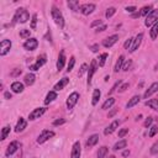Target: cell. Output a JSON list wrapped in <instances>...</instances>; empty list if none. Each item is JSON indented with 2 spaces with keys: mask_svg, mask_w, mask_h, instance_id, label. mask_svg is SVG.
I'll list each match as a JSON object with an SVG mask.
<instances>
[{
  "mask_svg": "<svg viewBox=\"0 0 158 158\" xmlns=\"http://www.w3.org/2000/svg\"><path fill=\"white\" fill-rule=\"evenodd\" d=\"M90 49H91V52L96 53V52L99 51V44H98V43H95V44H91V46H90Z\"/></svg>",
  "mask_w": 158,
  "mask_h": 158,
  "instance_id": "cell-54",
  "label": "cell"
},
{
  "mask_svg": "<svg viewBox=\"0 0 158 158\" xmlns=\"http://www.w3.org/2000/svg\"><path fill=\"white\" fill-rule=\"evenodd\" d=\"M67 5H68V7L72 10V11H74V12H77V11H80V4H79V1L78 0H68L67 1Z\"/></svg>",
  "mask_w": 158,
  "mask_h": 158,
  "instance_id": "cell-21",
  "label": "cell"
},
{
  "mask_svg": "<svg viewBox=\"0 0 158 158\" xmlns=\"http://www.w3.org/2000/svg\"><path fill=\"white\" fill-rule=\"evenodd\" d=\"M149 36H151L152 40H156V38L158 37V22H156V23L151 27V30H149Z\"/></svg>",
  "mask_w": 158,
  "mask_h": 158,
  "instance_id": "cell-31",
  "label": "cell"
},
{
  "mask_svg": "<svg viewBox=\"0 0 158 158\" xmlns=\"http://www.w3.org/2000/svg\"><path fill=\"white\" fill-rule=\"evenodd\" d=\"M64 64H65V54H64V51H60L57 60V70L60 72L64 68Z\"/></svg>",
  "mask_w": 158,
  "mask_h": 158,
  "instance_id": "cell-19",
  "label": "cell"
},
{
  "mask_svg": "<svg viewBox=\"0 0 158 158\" xmlns=\"http://www.w3.org/2000/svg\"><path fill=\"white\" fill-rule=\"evenodd\" d=\"M152 122H153V117H151V116H148L147 118H146V121H144V127H149L151 125H152Z\"/></svg>",
  "mask_w": 158,
  "mask_h": 158,
  "instance_id": "cell-50",
  "label": "cell"
},
{
  "mask_svg": "<svg viewBox=\"0 0 158 158\" xmlns=\"http://www.w3.org/2000/svg\"><path fill=\"white\" fill-rule=\"evenodd\" d=\"M109 158H116V157H115V156H110Z\"/></svg>",
  "mask_w": 158,
  "mask_h": 158,
  "instance_id": "cell-61",
  "label": "cell"
},
{
  "mask_svg": "<svg viewBox=\"0 0 158 158\" xmlns=\"http://www.w3.org/2000/svg\"><path fill=\"white\" fill-rule=\"evenodd\" d=\"M115 12H116V9H115L114 6H111V7H109V9L106 10L105 17H106V19H110V17H112V16L115 15Z\"/></svg>",
  "mask_w": 158,
  "mask_h": 158,
  "instance_id": "cell-37",
  "label": "cell"
},
{
  "mask_svg": "<svg viewBox=\"0 0 158 158\" xmlns=\"http://www.w3.org/2000/svg\"><path fill=\"white\" fill-rule=\"evenodd\" d=\"M149 152H151V154H158V141L154 142V143L151 146Z\"/></svg>",
  "mask_w": 158,
  "mask_h": 158,
  "instance_id": "cell-43",
  "label": "cell"
},
{
  "mask_svg": "<svg viewBox=\"0 0 158 158\" xmlns=\"http://www.w3.org/2000/svg\"><path fill=\"white\" fill-rule=\"evenodd\" d=\"M37 26V14H33L32 15V20H31V28L35 30Z\"/></svg>",
  "mask_w": 158,
  "mask_h": 158,
  "instance_id": "cell-44",
  "label": "cell"
},
{
  "mask_svg": "<svg viewBox=\"0 0 158 158\" xmlns=\"http://www.w3.org/2000/svg\"><path fill=\"white\" fill-rule=\"evenodd\" d=\"M57 99V93L54 91V90H52V91H49L47 95H46V99L43 100V102H44V105H48V104H51L52 101H54Z\"/></svg>",
  "mask_w": 158,
  "mask_h": 158,
  "instance_id": "cell-24",
  "label": "cell"
},
{
  "mask_svg": "<svg viewBox=\"0 0 158 158\" xmlns=\"http://www.w3.org/2000/svg\"><path fill=\"white\" fill-rule=\"evenodd\" d=\"M11 46H12V43H11L10 40H2V41L0 42V56H1V57L6 56V54L10 52Z\"/></svg>",
  "mask_w": 158,
  "mask_h": 158,
  "instance_id": "cell-7",
  "label": "cell"
},
{
  "mask_svg": "<svg viewBox=\"0 0 158 158\" xmlns=\"http://www.w3.org/2000/svg\"><path fill=\"white\" fill-rule=\"evenodd\" d=\"M128 86H130L128 83H123V84H121V85L118 86V93H123V91H126V90L128 89Z\"/></svg>",
  "mask_w": 158,
  "mask_h": 158,
  "instance_id": "cell-46",
  "label": "cell"
},
{
  "mask_svg": "<svg viewBox=\"0 0 158 158\" xmlns=\"http://www.w3.org/2000/svg\"><path fill=\"white\" fill-rule=\"evenodd\" d=\"M128 154H130V151H128V149H126V151L122 152V156H123V157H127Z\"/></svg>",
  "mask_w": 158,
  "mask_h": 158,
  "instance_id": "cell-57",
  "label": "cell"
},
{
  "mask_svg": "<svg viewBox=\"0 0 158 158\" xmlns=\"http://www.w3.org/2000/svg\"><path fill=\"white\" fill-rule=\"evenodd\" d=\"M128 133V128H122V130H120L118 131V137L120 138H122L125 135H127Z\"/></svg>",
  "mask_w": 158,
  "mask_h": 158,
  "instance_id": "cell-51",
  "label": "cell"
},
{
  "mask_svg": "<svg viewBox=\"0 0 158 158\" xmlns=\"http://www.w3.org/2000/svg\"><path fill=\"white\" fill-rule=\"evenodd\" d=\"M4 98H5V99H11V98H12V95H11V93H10V91H6V93H4Z\"/></svg>",
  "mask_w": 158,
  "mask_h": 158,
  "instance_id": "cell-56",
  "label": "cell"
},
{
  "mask_svg": "<svg viewBox=\"0 0 158 158\" xmlns=\"http://www.w3.org/2000/svg\"><path fill=\"white\" fill-rule=\"evenodd\" d=\"M154 93H158V81H154V83H152L149 86H148V89L144 91V94H143V99H148L151 95H153Z\"/></svg>",
  "mask_w": 158,
  "mask_h": 158,
  "instance_id": "cell-17",
  "label": "cell"
},
{
  "mask_svg": "<svg viewBox=\"0 0 158 158\" xmlns=\"http://www.w3.org/2000/svg\"><path fill=\"white\" fill-rule=\"evenodd\" d=\"M106 28H107V26H106V25L104 23V25H101L100 27H98V28H96L95 31H96V32H102V31H105Z\"/></svg>",
  "mask_w": 158,
  "mask_h": 158,
  "instance_id": "cell-55",
  "label": "cell"
},
{
  "mask_svg": "<svg viewBox=\"0 0 158 158\" xmlns=\"http://www.w3.org/2000/svg\"><path fill=\"white\" fill-rule=\"evenodd\" d=\"M156 22H158V9H153V10L146 16L144 25H146L147 27H151V26H153Z\"/></svg>",
  "mask_w": 158,
  "mask_h": 158,
  "instance_id": "cell-3",
  "label": "cell"
},
{
  "mask_svg": "<svg viewBox=\"0 0 158 158\" xmlns=\"http://www.w3.org/2000/svg\"><path fill=\"white\" fill-rule=\"evenodd\" d=\"M35 79H36V75L33 74V73H28V74H26L25 75V78H23V81H25V84L26 85H32L33 83H35Z\"/></svg>",
  "mask_w": 158,
  "mask_h": 158,
  "instance_id": "cell-28",
  "label": "cell"
},
{
  "mask_svg": "<svg viewBox=\"0 0 158 158\" xmlns=\"http://www.w3.org/2000/svg\"><path fill=\"white\" fill-rule=\"evenodd\" d=\"M101 25H104V23H102V20H95V21H93V22L90 23V27L94 28L95 26H101Z\"/></svg>",
  "mask_w": 158,
  "mask_h": 158,
  "instance_id": "cell-48",
  "label": "cell"
},
{
  "mask_svg": "<svg viewBox=\"0 0 158 158\" xmlns=\"http://www.w3.org/2000/svg\"><path fill=\"white\" fill-rule=\"evenodd\" d=\"M123 62H125V56H120L118 57V59L116 60V64H115V67H114V72L115 73H117L118 70H121L122 69V67H123Z\"/></svg>",
  "mask_w": 158,
  "mask_h": 158,
  "instance_id": "cell-25",
  "label": "cell"
},
{
  "mask_svg": "<svg viewBox=\"0 0 158 158\" xmlns=\"http://www.w3.org/2000/svg\"><path fill=\"white\" fill-rule=\"evenodd\" d=\"M100 96H101V91H100V89H95L94 93H93V98H91V105H93V106H95V105L99 102Z\"/></svg>",
  "mask_w": 158,
  "mask_h": 158,
  "instance_id": "cell-27",
  "label": "cell"
},
{
  "mask_svg": "<svg viewBox=\"0 0 158 158\" xmlns=\"http://www.w3.org/2000/svg\"><path fill=\"white\" fill-rule=\"evenodd\" d=\"M152 10H153V6H152V5H146V6H143V7L139 10V15H141V16H147Z\"/></svg>",
  "mask_w": 158,
  "mask_h": 158,
  "instance_id": "cell-34",
  "label": "cell"
},
{
  "mask_svg": "<svg viewBox=\"0 0 158 158\" xmlns=\"http://www.w3.org/2000/svg\"><path fill=\"white\" fill-rule=\"evenodd\" d=\"M88 69H89L88 64H86V63H83V64H81V67H80V69H79V72H78V75H79V77H81L85 72H88Z\"/></svg>",
  "mask_w": 158,
  "mask_h": 158,
  "instance_id": "cell-41",
  "label": "cell"
},
{
  "mask_svg": "<svg viewBox=\"0 0 158 158\" xmlns=\"http://www.w3.org/2000/svg\"><path fill=\"white\" fill-rule=\"evenodd\" d=\"M10 128H11V127H10V126H7V125L2 127V130H1V136H0V139H1V141L6 139L7 135L10 133Z\"/></svg>",
  "mask_w": 158,
  "mask_h": 158,
  "instance_id": "cell-35",
  "label": "cell"
},
{
  "mask_svg": "<svg viewBox=\"0 0 158 158\" xmlns=\"http://www.w3.org/2000/svg\"><path fill=\"white\" fill-rule=\"evenodd\" d=\"M131 65H132V60L131 59H128L125 64H123V67H122V70H125V72H127V70H130V68H131Z\"/></svg>",
  "mask_w": 158,
  "mask_h": 158,
  "instance_id": "cell-47",
  "label": "cell"
},
{
  "mask_svg": "<svg viewBox=\"0 0 158 158\" xmlns=\"http://www.w3.org/2000/svg\"><path fill=\"white\" fill-rule=\"evenodd\" d=\"M154 70H158V63L154 65Z\"/></svg>",
  "mask_w": 158,
  "mask_h": 158,
  "instance_id": "cell-60",
  "label": "cell"
},
{
  "mask_svg": "<svg viewBox=\"0 0 158 158\" xmlns=\"http://www.w3.org/2000/svg\"><path fill=\"white\" fill-rule=\"evenodd\" d=\"M74 64H75V57L72 56V57L69 58V63H68V65H67V72H70V70L74 68Z\"/></svg>",
  "mask_w": 158,
  "mask_h": 158,
  "instance_id": "cell-39",
  "label": "cell"
},
{
  "mask_svg": "<svg viewBox=\"0 0 158 158\" xmlns=\"http://www.w3.org/2000/svg\"><path fill=\"white\" fill-rule=\"evenodd\" d=\"M116 112H117V110H112V111H111V112L109 114V117H111V116H114V115H115Z\"/></svg>",
  "mask_w": 158,
  "mask_h": 158,
  "instance_id": "cell-59",
  "label": "cell"
},
{
  "mask_svg": "<svg viewBox=\"0 0 158 158\" xmlns=\"http://www.w3.org/2000/svg\"><path fill=\"white\" fill-rule=\"evenodd\" d=\"M78 100H79V94H78L77 91H73L72 94H69V96L67 98V102H65L67 109H68V110H72V109L77 105Z\"/></svg>",
  "mask_w": 158,
  "mask_h": 158,
  "instance_id": "cell-5",
  "label": "cell"
},
{
  "mask_svg": "<svg viewBox=\"0 0 158 158\" xmlns=\"http://www.w3.org/2000/svg\"><path fill=\"white\" fill-rule=\"evenodd\" d=\"M53 136H54V132H53V131H51V130H43V131L40 133V136L37 137V143L42 144V143H44L46 141H48L49 138H52Z\"/></svg>",
  "mask_w": 158,
  "mask_h": 158,
  "instance_id": "cell-6",
  "label": "cell"
},
{
  "mask_svg": "<svg viewBox=\"0 0 158 158\" xmlns=\"http://www.w3.org/2000/svg\"><path fill=\"white\" fill-rule=\"evenodd\" d=\"M37 47H38V41L36 38H33V37L26 40L25 43H23V48L26 51H35Z\"/></svg>",
  "mask_w": 158,
  "mask_h": 158,
  "instance_id": "cell-11",
  "label": "cell"
},
{
  "mask_svg": "<svg viewBox=\"0 0 158 158\" xmlns=\"http://www.w3.org/2000/svg\"><path fill=\"white\" fill-rule=\"evenodd\" d=\"M68 83H69V79H68V78H65V77H64V78H62V79H59V81H58V83L54 85V88H53V89H54V91H59V90H62V89H63Z\"/></svg>",
  "mask_w": 158,
  "mask_h": 158,
  "instance_id": "cell-22",
  "label": "cell"
},
{
  "mask_svg": "<svg viewBox=\"0 0 158 158\" xmlns=\"http://www.w3.org/2000/svg\"><path fill=\"white\" fill-rule=\"evenodd\" d=\"M30 19V14L26 9L23 7H20L16 10L15 15H14V19H12V23H16V22H20V23H25L27 22V20Z\"/></svg>",
  "mask_w": 158,
  "mask_h": 158,
  "instance_id": "cell-1",
  "label": "cell"
},
{
  "mask_svg": "<svg viewBox=\"0 0 158 158\" xmlns=\"http://www.w3.org/2000/svg\"><path fill=\"white\" fill-rule=\"evenodd\" d=\"M157 133H158V125H154V126H152V127L149 128L148 136H149V137H154Z\"/></svg>",
  "mask_w": 158,
  "mask_h": 158,
  "instance_id": "cell-40",
  "label": "cell"
},
{
  "mask_svg": "<svg viewBox=\"0 0 158 158\" xmlns=\"http://www.w3.org/2000/svg\"><path fill=\"white\" fill-rule=\"evenodd\" d=\"M99 135H96V133H94V135H91V136H89V138L86 139V142H85V146H86V148H91V147H94L98 142H99Z\"/></svg>",
  "mask_w": 158,
  "mask_h": 158,
  "instance_id": "cell-18",
  "label": "cell"
},
{
  "mask_svg": "<svg viewBox=\"0 0 158 158\" xmlns=\"http://www.w3.org/2000/svg\"><path fill=\"white\" fill-rule=\"evenodd\" d=\"M114 104H115V99H114V98H109V99H106V100L104 101V104L101 105V109H102V110H107V109H110Z\"/></svg>",
  "mask_w": 158,
  "mask_h": 158,
  "instance_id": "cell-32",
  "label": "cell"
},
{
  "mask_svg": "<svg viewBox=\"0 0 158 158\" xmlns=\"http://www.w3.org/2000/svg\"><path fill=\"white\" fill-rule=\"evenodd\" d=\"M46 62H47V56H46V54H41V56L37 57L36 63L32 64V65H30V69H31L32 72H36V70H38L43 64H46Z\"/></svg>",
  "mask_w": 158,
  "mask_h": 158,
  "instance_id": "cell-8",
  "label": "cell"
},
{
  "mask_svg": "<svg viewBox=\"0 0 158 158\" xmlns=\"http://www.w3.org/2000/svg\"><path fill=\"white\" fill-rule=\"evenodd\" d=\"M19 148H20V143H19L17 141H12V142H10V144H9L7 148H6L5 156H6V157H10V156L14 154Z\"/></svg>",
  "mask_w": 158,
  "mask_h": 158,
  "instance_id": "cell-16",
  "label": "cell"
},
{
  "mask_svg": "<svg viewBox=\"0 0 158 158\" xmlns=\"http://www.w3.org/2000/svg\"><path fill=\"white\" fill-rule=\"evenodd\" d=\"M120 123H121L120 120H114V121H112V122L104 130V135H105V136H109V135H111L112 132H115L116 128L120 126Z\"/></svg>",
  "mask_w": 158,
  "mask_h": 158,
  "instance_id": "cell-14",
  "label": "cell"
},
{
  "mask_svg": "<svg viewBox=\"0 0 158 158\" xmlns=\"http://www.w3.org/2000/svg\"><path fill=\"white\" fill-rule=\"evenodd\" d=\"M30 35H31V31L27 30V28H23V30H20V37L21 38H30Z\"/></svg>",
  "mask_w": 158,
  "mask_h": 158,
  "instance_id": "cell-38",
  "label": "cell"
},
{
  "mask_svg": "<svg viewBox=\"0 0 158 158\" xmlns=\"http://www.w3.org/2000/svg\"><path fill=\"white\" fill-rule=\"evenodd\" d=\"M11 90H12L14 93H16V94H20V93L23 91V84L20 83V81H14V83L11 84Z\"/></svg>",
  "mask_w": 158,
  "mask_h": 158,
  "instance_id": "cell-23",
  "label": "cell"
},
{
  "mask_svg": "<svg viewBox=\"0 0 158 158\" xmlns=\"http://www.w3.org/2000/svg\"><path fill=\"white\" fill-rule=\"evenodd\" d=\"M117 41H118V36H117V35H112V36H109V37H106L105 40H102V46H104L105 48H110V47H112Z\"/></svg>",
  "mask_w": 158,
  "mask_h": 158,
  "instance_id": "cell-13",
  "label": "cell"
},
{
  "mask_svg": "<svg viewBox=\"0 0 158 158\" xmlns=\"http://www.w3.org/2000/svg\"><path fill=\"white\" fill-rule=\"evenodd\" d=\"M139 100H141V96H139V95H135V96H132V98L128 100V102L126 104V107H127V109L133 107L135 105H137V104L139 102Z\"/></svg>",
  "mask_w": 158,
  "mask_h": 158,
  "instance_id": "cell-26",
  "label": "cell"
},
{
  "mask_svg": "<svg viewBox=\"0 0 158 158\" xmlns=\"http://www.w3.org/2000/svg\"><path fill=\"white\" fill-rule=\"evenodd\" d=\"M46 107H37V109H33L30 114H28V120L30 121H35L37 118H40L44 112H46Z\"/></svg>",
  "mask_w": 158,
  "mask_h": 158,
  "instance_id": "cell-9",
  "label": "cell"
},
{
  "mask_svg": "<svg viewBox=\"0 0 158 158\" xmlns=\"http://www.w3.org/2000/svg\"><path fill=\"white\" fill-rule=\"evenodd\" d=\"M126 146H127V141L126 139H120L118 142H116L115 144H114V151H120V149H123V148H126Z\"/></svg>",
  "mask_w": 158,
  "mask_h": 158,
  "instance_id": "cell-30",
  "label": "cell"
},
{
  "mask_svg": "<svg viewBox=\"0 0 158 158\" xmlns=\"http://www.w3.org/2000/svg\"><path fill=\"white\" fill-rule=\"evenodd\" d=\"M98 62H96V59H93L91 62H90V65H89V69H88V79H86V84L88 85H90L91 84V80H93V77H94V74L96 73V70H98Z\"/></svg>",
  "mask_w": 158,
  "mask_h": 158,
  "instance_id": "cell-4",
  "label": "cell"
},
{
  "mask_svg": "<svg viewBox=\"0 0 158 158\" xmlns=\"http://www.w3.org/2000/svg\"><path fill=\"white\" fill-rule=\"evenodd\" d=\"M132 42H133V38H128V40H126L125 43H123V48L128 51V49L131 48V46H132Z\"/></svg>",
  "mask_w": 158,
  "mask_h": 158,
  "instance_id": "cell-45",
  "label": "cell"
},
{
  "mask_svg": "<svg viewBox=\"0 0 158 158\" xmlns=\"http://www.w3.org/2000/svg\"><path fill=\"white\" fill-rule=\"evenodd\" d=\"M63 123H65V118H58V120L52 122L53 126H59V125H63Z\"/></svg>",
  "mask_w": 158,
  "mask_h": 158,
  "instance_id": "cell-49",
  "label": "cell"
},
{
  "mask_svg": "<svg viewBox=\"0 0 158 158\" xmlns=\"http://www.w3.org/2000/svg\"><path fill=\"white\" fill-rule=\"evenodd\" d=\"M142 40H143V33H138V35L133 38L132 46H131V48L128 49V52L133 53L136 49H138V48H139V46H141V43H142Z\"/></svg>",
  "mask_w": 158,
  "mask_h": 158,
  "instance_id": "cell-12",
  "label": "cell"
},
{
  "mask_svg": "<svg viewBox=\"0 0 158 158\" xmlns=\"http://www.w3.org/2000/svg\"><path fill=\"white\" fill-rule=\"evenodd\" d=\"M121 83H122L121 80H118V81H116V83H115V85H114V86L111 88V90L109 91V94H112V93H114V91H115V90L117 89V86H120V84H121Z\"/></svg>",
  "mask_w": 158,
  "mask_h": 158,
  "instance_id": "cell-52",
  "label": "cell"
},
{
  "mask_svg": "<svg viewBox=\"0 0 158 158\" xmlns=\"http://www.w3.org/2000/svg\"><path fill=\"white\" fill-rule=\"evenodd\" d=\"M106 59H107V53H102V54H100V57H99V62H98L99 67H104Z\"/></svg>",
  "mask_w": 158,
  "mask_h": 158,
  "instance_id": "cell-36",
  "label": "cell"
},
{
  "mask_svg": "<svg viewBox=\"0 0 158 158\" xmlns=\"http://www.w3.org/2000/svg\"><path fill=\"white\" fill-rule=\"evenodd\" d=\"M26 126H27V121L23 118V117H20L19 118V121H17V123H16V126H15V132H22L25 128H26Z\"/></svg>",
  "mask_w": 158,
  "mask_h": 158,
  "instance_id": "cell-20",
  "label": "cell"
},
{
  "mask_svg": "<svg viewBox=\"0 0 158 158\" xmlns=\"http://www.w3.org/2000/svg\"><path fill=\"white\" fill-rule=\"evenodd\" d=\"M141 15H139V11H137V12H135V14H132V17H139Z\"/></svg>",
  "mask_w": 158,
  "mask_h": 158,
  "instance_id": "cell-58",
  "label": "cell"
},
{
  "mask_svg": "<svg viewBox=\"0 0 158 158\" xmlns=\"http://www.w3.org/2000/svg\"><path fill=\"white\" fill-rule=\"evenodd\" d=\"M95 7H96V6H95V4H93V2L83 4V5L80 6V12H81L83 15L88 16V15H90V14H93V12H94Z\"/></svg>",
  "mask_w": 158,
  "mask_h": 158,
  "instance_id": "cell-10",
  "label": "cell"
},
{
  "mask_svg": "<svg viewBox=\"0 0 158 158\" xmlns=\"http://www.w3.org/2000/svg\"><path fill=\"white\" fill-rule=\"evenodd\" d=\"M80 156H81V147H80V142L77 141V142H74V144L72 147L70 158H80Z\"/></svg>",
  "mask_w": 158,
  "mask_h": 158,
  "instance_id": "cell-15",
  "label": "cell"
},
{
  "mask_svg": "<svg viewBox=\"0 0 158 158\" xmlns=\"http://www.w3.org/2000/svg\"><path fill=\"white\" fill-rule=\"evenodd\" d=\"M125 10H126L127 12H130V14H135V11L137 10V7H136V6H127Z\"/></svg>",
  "mask_w": 158,
  "mask_h": 158,
  "instance_id": "cell-53",
  "label": "cell"
},
{
  "mask_svg": "<svg viewBox=\"0 0 158 158\" xmlns=\"http://www.w3.org/2000/svg\"><path fill=\"white\" fill-rule=\"evenodd\" d=\"M51 15H52V19L54 20L56 25H57L59 28H63V27H64V17H63V14L60 12V10L57 9L56 6H52V9H51Z\"/></svg>",
  "mask_w": 158,
  "mask_h": 158,
  "instance_id": "cell-2",
  "label": "cell"
},
{
  "mask_svg": "<svg viewBox=\"0 0 158 158\" xmlns=\"http://www.w3.org/2000/svg\"><path fill=\"white\" fill-rule=\"evenodd\" d=\"M21 73H22V70H21L20 68H14V70H11V72H10V77L16 78V77H19Z\"/></svg>",
  "mask_w": 158,
  "mask_h": 158,
  "instance_id": "cell-42",
  "label": "cell"
},
{
  "mask_svg": "<svg viewBox=\"0 0 158 158\" xmlns=\"http://www.w3.org/2000/svg\"><path fill=\"white\" fill-rule=\"evenodd\" d=\"M144 105L148 106V107H151V109H153L154 111H158V99H151V100H147V101L144 102Z\"/></svg>",
  "mask_w": 158,
  "mask_h": 158,
  "instance_id": "cell-29",
  "label": "cell"
},
{
  "mask_svg": "<svg viewBox=\"0 0 158 158\" xmlns=\"http://www.w3.org/2000/svg\"><path fill=\"white\" fill-rule=\"evenodd\" d=\"M107 152H109V148H107L106 146H102V147H100V148H99V151H98L96 156H98V158H105V157H106V154H107Z\"/></svg>",
  "mask_w": 158,
  "mask_h": 158,
  "instance_id": "cell-33",
  "label": "cell"
}]
</instances>
